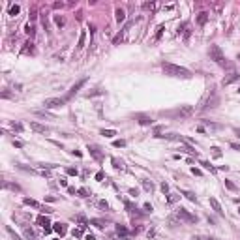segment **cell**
<instances>
[{
  "label": "cell",
  "instance_id": "obj_29",
  "mask_svg": "<svg viewBox=\"0 0 240 240\" xmlns=\"http://www.w3.org/2000/svg\"><path fill=\"white\" fill-rule=\"evenodd\" d=\"M90 225H96L98 229H103L105 227V221L103 220H90Z\"/></svg>",
  "mask_w": 240,
  "mask_h": 240
},
{
  "label": "cell",
  "instance_id": "obj_19",
  "mask_svg": "<svg viewBox=\"0 0 240 240\" xmlns=\"http://www.w3.org/2000/svg\"><path fill=\"white\" fill-rule=\"evenodd\" d=\"M218 101H220V100H218V96L214 94V96H212V100H208V101H206V105H204V109H214L216 105H218Z\"/></svg>",
  "mask_w": 240,
  "mask_h": 240
},
{
  "label": "cell",
  "instance_id": "obj_37",
  "mask_svg": "<svg viewBox=\"0 0 240 240\" xmlns=\"http://www.w3.org/2000/svg\"><path fill=\"white\" fill-rule=\"evenodd\" d=\"M77 193H79L81 197H88L90 195V192H88L86 188H79V189H77Z\"/></svg>",
  "mask_w": 240,
  "mask_h": 240
},
{
  "label": "cell",
  "instance_id": "obj_61",
  "mask_svg": "<svg viewBox=\"0 0 240 240\" xmlns=\"http://www.w3.org/2000/svg\"><path fill=\"white\" fill-rule=\"evenodd\" d=\"M53 240H60V238H53Z\"/></svg>",
  "mask_w": 240,
  "mask_h": 240
},
{
  "label": "cell",
  "instance_id": "obj_62",
  "mask_svg": "<svg viewBox=\"0 0 240 240\" xmlns=\"http://www.w3.org/2000/svg\"><path fill=\"white\" fill-rule=\"evenodd\" d=\"M238 214H240V208H238Z\"/></svg>",
  "mask_w": 240,
  "mask_h": 240
},
{
  "label": "cell",
  "instance_id": "obj_38",
  "mask_svg": "<svg viewBox=\"0 0 240 240\" xmlns=\"http://www.w3.org/2000/svg\"><path fill=\"white\" fill-rule=\"evenodd\" d=\"M210 150H212V154H214V158H221V150L218 146H212L210 148Z\"/></svg>",
  "mask_w": 240,
  "mask_h": 240
},
{
  "label": "cell",
  "instance_id": "obj_58",
  "mask_svg": "<svg viewBox=\"0 0 240 240\" xmlns=\"http://www.w3.org/2000/svg\"><path fill=\"white\" fill-rule=\"evenodd\" d=\"M77 220H79L81 223H86V220H84V216H77Z\"/></svg>",
  "mask_w": 240,
  "mask_h": 240
},
{
  "label": "cell",
  "instance_id": "obj_35",
  "mask_svg": "<svg viewBox=\"0 0 240 240\" xmlns=\"http://www.w3.org/2000/svg\"><path fill=\"white\" fill-rule=\"evenodd\" d=\"M201 165H203L204 169H206V171H210V173H216V169H214L212 165H210V163H208V161H201Z\"/></svg>",
  "mask_w": 240,
  "mask_h": 240
},
{
  "label": "cell",
  "instance_id": "obj_25",
  "mask_svg": "<svg viewBox=\"0 0 240 240\" xmlns=\"http://www.w3.org/2000/svg\"><path fill=\"white\" fill-rule=\"evenodd\" d=\"M116 233H118L120 236H128V235H130V231L126 229L124 225H116Z\"/></svg>",
  "mask_w": 240,
  "mask_h": 240
},
{
  "label": "cell",
  "instance_id": "obj_44",
  "mask_svg": "<svg viewBox=\"0 0 240 240\" xmlns=\"http://www.w3.org/2000/svg\"><path fill=\"white\" fill-rule=\"evenodd\" d=\"M98 206H100V208H103V210H109V204H107V201H100V203H98Z\"/></svg>",
  "mask_w": 240,
  "mask_h": 240
},
{
  "label": "cell",
  "instance_id": "obj_5",
  "mask_svg": "<svg viewBox=\"0 0 240 240\" xmlns=\"http://www.w3.org/2000/svg\"><path fill=\"white\" fill-rule=\"evenodd\" d=\"M66 98H47L43 101V107L45 109H58V107H64L66 105Z\"/></svg>",
  "mask_w": 240,
  "mask_h": 240
},
{
  "label": "cell",
  "instance_id": "obj_27",
  "mask_svg": "<svg viewBox=\"0 0 240 240\" xmlns=\"http://www.w3.org/2000/svg\"><path fill=\"white\" fill-rule=\"evenodd\" d=\"M178 199H180V195H178V193H169V197H167V203H169V204H173V203H176Z\"/></svg>",
  "mask_w": 240,
  "mask_h": 240
},
{
  "label": "cell",
  "instance_id": "obj_54",
  "mask_svg": "<svg viewBox=\"0 0 240 240\" xmlns=\"http://www.w3.org/2000/svg\"><path fill=\"white\" fill-rule=\"evenodd\" d=\"M231 148H235V150H240V143H231Z\"/></svg>",
  "mask_w": 240,
  "mask_h": 240
},
{
  "label": "cell",
  "instance_id": "obj_59",
  "mask_svg": "<svg viewBox=\"0 0 240 240\" xmlns=\"http://www.w3.org/2000/svg\"><path fill=\"white\" fill-rule=\"evenodd\" d=\"M235 133H236V135H238V137H240V130H235Z\"/></svg>",
  "mask_w": 240,
  "mask_h": 240
},
{
  "label": "cell",
  "instance_id": "obj_42",
  "mask_svg": "<svg viewBox=\"0 0 240 240\" xmlns=\"http://www.w3.org/2000/svg\"><path fill=\"white\" fill-rule=\"evenodd\" d=\"M26 34H28L30 38L34 36V34H36V30H34V26H32V25H26Z\"/></svg>",
  "mask_w": 240,
  "mask_h": 240
},
{
  "label": "cell",
  "instance_id": "obj_63",
  "mask_svg": "<svg viewBox=\"0 0 240 240\" xmlns=\"http://www.w3.org/2000/svg\"><path fill=\"white\" fill-rule=\"evenodd\" d=\"M238 92H240V88H238Z\"/></svg>",
  "mask_w": 240,
  "mask_h": 240
},
{
  "label": "cell",
  "instance_id": "obj_7",
  "mask_svg": "<svg viewBox=\"0 0 240 240\" xmlns=\"http://www.w3.org/2000/svg\"><path fill=\"white\" fill-rule=\"evenodd\" d=\"M86 150L90 152V156H92L96 161H101V160H103V152L100 150V146H96V145H88V146H86Z\"/></svg>",
  "mask_w": 240,
  "mask_h": 240
},
{
  "label": "cell",
  "instance_id": "obj_51",
  "mask_svg": "<svg viewBox=\"0 0 240 240\" xmlns=\"http://www.w3.org/2000/svg\"><path fill=\"white\" fill-rule=\"evenodd\" d=\"M103 176H105V174H103L101 171H100V173H96V180H100V182H101V180H103Z\"/></svg>",
  "mask_w": 240,
  "mask_h": 240
},
{
  "label": "cell",
  "instance_id": "obj_9",
  "mask_svg": "<svg viewBox=\"0 0 240 240\" xmlns=\"http://www.w3.org/2000/svg\"><path fill=\"white\" fill-rule=\"evenodd\" d=\"M38 223L43 227V231H45V235H49V233L53 231V227H51V221H49V218L47 216H38Z\"/></svg>",
  "mask_w": 240,
  "mask_h": 240
},
{
  "label": "cell",
  "instance_id": "obj_17",
  "mask_svg": "<svg viewBox=\"0 0 240 240\" xmlns=\"http://www.w3.org/2000/svg\"><path fill=\"white\" fill-rule=\"evenodd\" d=\"M203 124L206 126L208 130H212V131H218V130H221V126H220V124H214V122H210V120H203Z\"/></svg>",
  "mask_w": 240,
  "mask_h": 240
},
{
  "label": "cell",
  "instance_id": "obj_22",
  "mask_svg": "<svg viewBox=\"0 0 240 240\" xmlns=\"http://www.w3.org/2000/svg\"><path fill=\"white\" fill-rule=\"evenodd\" d=\"M23 203H25V204H28V206H34V208H40V206H41V204H40L38 201L30 199V197H25V199H23Z\"/></svg>",
  "mask_w": 240,
  "mask_h": 240
},
{
  "label": "cell",
  "instance_id": "obj_56",
  "mask_svg": "<svg viewBox=\"0 0 240 240\" xmlns=\"http://www.w3.org/2000/svg\"><path fill=\"white\" fill-rule=\"evenodd\" d=\"M84 240H96V236L94 235H86V236H84Z\"/></svg>",
  "mask_w": 240,
  "mask_h": 240
},
{
  "label": "cell",
  "instance_id": "obj_12",
  "mask_svg": "<svg viewBox=\"0 0 240 240\" xmlns=\"http://www.w3.org/2000/svg\"><path fill=\"white\" fill-rule=\"evenodd\" d=\"M208 203H210V206L214 208V212H216V214H223V210H221V204H220V201H218L216 197H210V199H208Z\"/></svg>",
  "mask_w": 240,
  "mask_h": 240
},
{
  "label": "cell",
  "instance_id": "obj_18",
  "mask_svg": "<svg viewBox=\"0 0 240 240\" xmlns=\"http://www.w3.org/2000/svg\"><path fill=\"white\" fill-rule=\"evenodd\" d=\"M23 54H34V43H32V41H26V43H25Z\"/></svg>",
  "mask_w": 240,
  "mask_h": 240
},
{
  "label": "cell",
  "instance_id": "obj_47",
  "mask_svg": "<svg viewBox=\"0 0 240 240\" xmlns=\"http://www.w3.org/2000/svg\"><path fill=\"white\" fill-rule=\"evenodd\" d=\"M160 188H161V192H163V193H167V192H169V184H167V182H163V184H161Z\"/></svg>",
  "mask_w": 240,
  "mask_h": 240
},
{
  "label": "cell",
  "instance_id": "obj_33",
  "mask_svg": "<svg viewBox=\"0 0 240 240\" xmlns=\"http://www.w3.org/2000/svg\"><path fill=\"white\" fill-rule=\"evenodd\" d=\"M225 188H227V189H231V192H236V184H235V182H231V180H225Z\"/></svg>",
  "mask_w": 240,
  "mask_h": 240
},
{
  "label": "cell",
  "instance_id": "obj_46",
  "mask_svg": "<svg viewBox=\"0 0 240 240\" xmlns=\"http://www.w3.org/2000/svg\"><path fill=\"white\" fill-rule=\"evenodd\" d=\"M36 115H38V116H45V118H51V115H49V113H45V111H36Z\"/></svg>",
  "mask_w": 240,
  "mask_h": 240
},
{
  "label": "cell",
  "instance_id": "obj_52",
  "mask_svg": "<svg viewBox=\"0 0 240 240\" xmlns=\"http://www.w3.org/2000/svg\"><path fill=\"white\" fill-rule=\"evenodd\" d=\"M53 8H54V10H58V8H64V4H62V2H54V4H53Z\"/></svg>",
  "mask_w": 240,
  "mask_h": 240
},
{
  "label": "cell",
  "instance_id": "obj_60",
  "mask_svg": "<svg viewBox=\"0 0 240 240\" xmlns=\"http://www.w3.org/2000/svg\"><path fill=\"white\" fill-rule=\"evenodd\" d=\"M206 240H216V238H206Z\"/></svg>",
  "mask_w": 240,
  "mask_h": 240
},
{
  "label": "cell",
  "instance_id": "obj_34",
  "mask_svg": "<svg viewBox=\"0 0 240 240\" xmlns=\"http://www.w3.org/2000/svg\"><path fill=\"white\" fill-rule=\"evenodd\" d=\"M143 8L145 10H150V11H154L158 8V4H154V2H146V4H143Z\"/></svg>",
  "mask_w": 240,
  "mask_h": 240
},
{
  "label": "cell",
  "instance_id": "obj_49",
  "mask_svg": "<svg viewBox=\"0 0 240 240\" xmlns=\"http://www.w3.org/2000/svg\"><path fill=\"white\" fill-rule=\"evenodd\" d=\"M192 173H193L195 176H201V174H203V171H201V169H195V167L192 169Z\"/></svg>",
  "mask_w": 240,
  "mask_h": 240
},
{
  "label": "cell",
  "instance_id": "obj_30",
  "mask_svg": "<svg viewBox=\"0 0 240 240\" xmlns=\"http://www.w3.org/2000/svg\"><path fill=\"white\" fill-rule=\"evenodd\" d=\"M180 150H184V152H188V154H192V156H197V150L195 148H192V146H180Z\"/></svg>",
  "mask_w": 240,
  "mask_h": 240
},
{
  "label": "cell",
  "instance_id": "obj_53",
  "mask_svg": "<svg viewBox=\"0 0 240 240\" xmlns=\"http://www.w3.org/2000/svg\"><path fill=\"white\" fill-rule=\"evenodd\" d=\"M145 210H146V212H152V204L150 203H145Z\"/></svg>",
  "mask_w": 240,
  "mask_h": 240
},
{
  "label": "cell",
  "instance_id": "obj_14",
  "mask_svg": "<svg viewBox=\"0 0 240 240\" xmlns=\"http://www.w3.org/2000/svg\"><path fill=\"white\" fill-rule=\"evenodd\" d=\"M158 137H163V139H167V141H178V143H182V141H184V137L178 135V133H167V135H158Z\"/></svg>",
  "mask_w": 240,
  "mask_h": 240
},
{
  "label": "cell",
  "instance_id": "obj_50",
  "mask_svg": "<svg viewBox=\"0 0 240 240\" xmlns=\"http://www.w3.org/2000/svg\"><path fill=\"white\" fill-rule=\"evenodd\" d=\"M68 193H72V195H75V193H77V189H75L73 186H68Z\"/></svg>",
  "mask_w": 240,
  "mask_h": 240
},
{
  "label": "cell",
  "instance_id": "obj_45",
  "mask_svg": "<svg viewBox=\"0 0 240 240\" xmlns=\"http://www.w3.org/2000/svg\"><path fill=\"white\" fill-rule=\"evenodd\" d=\"M66 173H68V174H72V176H77V169H73V167H68V169H66Z\"/></svg>",
  "mask_w": 240,
  "mask_h": 240
},
{
  "label": "cell",
  "instance_id": "obj_15",
  "mask_svg": "<svg viewBox=\"0 0 240 240\" xmlns=\"http://www.w3.org/2000/svg\"><path fill=\"white\" fill-rule=\"evenodd\" d=\"M115 19H116V23H124V21H126V13H124L122 8H116L115 10Z\"/></svg>",
  "mask_w": 240,
  "mask_h": 240
},
{
  "label": "cell",
  "instance_id": "obj_20",
  "mask_svg": "<svg viewBox=\"0 0 240 240\" xmlns=\"http://www.w3.org/2000/svg\"><path fill=\"white\" fill-rule=\"evenodd\" d=\"M4 229H6V233H8V235L11 236V240H23V238H21V236L17 235V233H15V231H13V229L10 227V225H6V227H4Z\"/></svg>",
  "mask_w": 240,
  "mask_h": 240
},
{
  "label": "cell",
  "instance_id": "obj_21",
  "mask_svg": "<svg viewBox=\"0 0 240 240\" xmlns=\"http://www.w3.org/2000/svg\"><path fill=\"white\" fill-rule=\"evenodd\" d=\"M206 21H208V13H206V11H201L199 15H197V23H199L201 26L206 23Z\"/></svg>",
  "mask_w": 240,
  "mask_h": 240
},
{
  "label": "cell",
  "instance_id": "obj_32",
  "mask_svg": "<svg viewBox=\"0 0 240 240\" xmlns=\"http://www.w3.org/2000/svg\"><path fill=\"white\" fill-rule=\"evenodd\" d=\"M83 233H84V229H83V227H77V229H73V231H72V235H73L75 238H81V236H83Z\"/></svg>",
  "mask_w": 240,
  "mask_h": 240
},
{
  "label": "cell",
  "instance_id": "obj_36",
  "mask_svg": "<svg viewBox=\"0 0 240 240\" xmlns=\"http://www.w3.org/2000/svg\"><path fill=\"white\" fill-rule=\"evenodd\" d=\"M21 11V8H19V6L17 4H13L11 6V8H10V15H17V13Z\"/></svg>",
  "mask_w": 240,
  "mask_h": 240
},
{
  "label": "cell",
  "instance_id": "obj_11",
  "mask_svg": "<svg viewBox=\"0 0 240 240\" xmlns=\"http://www.w3.org/2000/svg\"><path fill=\"white\" fill-rule=\"evenodd\" d=\"M30 130L36 131V133H49V131H51V130L47 128V126L40 124V122H30Z\"/></svg>",
  "mask_w": 240,
  "mask_h": 240
},
{
  "label": "cell",
  "instance_id": "obj_55",
  "mask_svg": "<svg viewBox=\"0 0 240 240\" xmlns=\"http://www.w3.org/2000/svg\"><path fill=\"white\" fill-rule=\"evenodd\" d=\"M58 182H60V186H68V180H66V178H60Z\"/></svg>",
  "mask_w": 240,
  "mask_h": 240
},
{
  "label": "cell",
  "instance_id": "obj_24",
  "mask_svg": "<svg viewBox=\"0 0 240 240\" xmlns=\"http://www.w3.org/2000/svg\"><path fill=\"white\" fill-rule=\"evenodd\" d=\"M84 41H86V32H81V36H79V41H77V47H79V49H83L84 47Z\"/></svg>",
  "mask_w": 240,
  "mask_h": 240
},
{
  "label": "cell",
  "instance_id": "obj_1",
  "mask_svg": "<svg viewBox=\"0 0 240 240\" xmlns=\"http://www.w3.org/2000/svg\"><path fill=\"white\" fill-rule=\"evenodd\" d=\"M163 73L169 77H176V79H192V72L188 68H182V66H176V64H163L161 66Z\"/></svg>",
  "mask_w": 240,
  "mask_h": 240
},
{
  "label": "cell",
  "instance_id": "obj_3",
  "mask_svg": "<svg viewBox=\"0 0 240 240\" xmlns=\"http://www.w3.org/2000/svg\"><path fill=\"white\" fill-rule=\"evenodd\" d=\"M208 54H210V58H212L218 66H221V68H229V62H227V58H225V54L221 53V49L218 47V45H210V51H208Z\"/></svg>",
  "mask_w": 240,
  "mask_h": 240
},
{
  "label": "cell",
  "instance_id": "obj_6",
  "mask_svg": "<svg viewBox=\"0 0 240 240\" xmlns=\"http://www.w3.org/2000/svg\"><path fill=\"white\" fill-rule=\"evenodd\" d=\"M84 84H86V79H81V81H77V83L73 84V86L68 90V94H66V100H72V98H73L77 92H79V90L84 86Z\"/></svg>",
  "mask_w": 240,
  "mask_h": 240
},
{
  "label": "cell",
  "instance_id": "obj_41",
  "mask_svg": "<svg viewBox=\"0 0 240 240\" xmlns=\"http://www.w3.org/2000/svg\"><path fill=\"white\" fill-rule=\"evenodd\" d=\"M111 161H113V165H115V167H116V169H124V163H122V161H118V160H116V158H113V160H111Z\"/></svg>",
  "mask_w": 240,
  "mask_h": 240
},
{
  "label": "cell",
  "instance_id": "obj_57",
  "mask_svg": "<svg viewBox=\"0 0 240 240\" xmlns=\"http://www.w3.org/2000/svg\"><path fill=\"white\" fill-rule=\"evenodd\" d=\"M137 193H139L137 189H130V195H133V197H137Z\"/></svg>",
  "mask_w": 240,
  "mask_h": 240
},
{
  "label": "cell",
  "instance_id": "obj_16",
  "mask_svg": "<svg viewBox=\"0 0 240 240\" xmlns=\"http://www.w3.org/2000/svg\"><path fill=\"white\" fill-rule=\"evenodd\" d=\"M53 19H54V25L58 26V28H64L66 26V17L64 15H53Z\"/></svg>",
  "mask_w": 240,
  "mask_h": 240
},
{
  "label": "cell",
  "instance_id": "obj_40",
  "mask_svg": "<svg viewBox=\"0 0 240 240\" xmlns=\"http://www.w3.org/2000/svg\"><path fill=\"white\" fill-rule=\"evenodd\" d=\"M11 128L15 131H23V124H21V122H11Z\"/></svg>",
  "mask_w": 240,
  "mask_h": 240
},
{
  "label": "cell",
  "instance_id": "obj_10",
  "mask_svg": "<svg viewBox=\"0 0 240 240\" xmlns=\"http://www.w3.org/2000/svg\"><path fill=\"white\" fill-rule=\"evenodd\" d=\"M133 118H135V120H137V122H139L141 126H150V124L154 122V120H152L150 116H148V115H141V113H137V115H133Z\"/></svg>",
  "mask_w": 240,
  "mask_h": 240
},
{
  "label": "cell",
  "instance_id": "obj_8",
  "mask_svg": "<svg viewBox=\"0 0 240 240\" xmlns=\"http://www.w3.org/2000/svg\"><path fill=\"white\" fill-rule=\"evenodd\" d=\"M53 231H54L56 235H58V236L62 238V236H64L66 233H68V225H66V223H62V221H56V223H53Z\"/></svg>",
  "mask_w": 240,
  "mask_h": 240
},
{
  "label": "cell",
  "instance_id": "obj_39",
  "mask_svg": "<svg viewBox=\"0 0 240 240\" xmlns=\"http://www.w3.org/2000/svg\"><path fill=\"white\" fill-rule=\"evenodd\" d=\"M113 146H115V148H122V146H126V141H122V139H120V141H113Z\"/></svg>",
  "mask_w": 240,
  "mask_h": 240
},
{
  "label": "cell",
  "instance_id": "obj_13",
  "mask_svg": "<svg viewBox=\"0 0 240 240\" xmlns=\"http://www.w3.org/2000/svg\"><path fill=\"white\" fill-rule=\"evenodd\" d=\"M2 188L4 189H11V192H21V186L19 184H15V182H8V180L2 182Z\"/></svg>",
  "mask_w": 240,
  "mask_h": 240
},
{
  "label": "cell",
  "instance_id": "obj_48",
  "mask_svg": "<svg viewBox=\"0 0 240 240\" xmlns=\"http://www.w3.org/2000/svg\"><path fill=\"white\" fill-rule=\"evenodd\" d=\"M23 141H15V139H13V146H17V148H23Z\"/></svg>",
  "mask_w": 240,
  "mask_h": 240
},
{
  "label": "cell",
  "instance_id": "obj_31",
  "mask_svg": "<svg viewBox=\"0 0 240 240\" xmlns=\"http://www.w3.org/2000/svg\"><path fill=\"white\" fill-rule=\"evenodd\" d=\"M141 184H143V188L146 189V192H152V189H154V184L148 182V180H141Z\"/></svg>",
  "mask_w": 240,
  "mask_h": 240
},
{
  "label": "cell",
  "instance_id": "obj_23",
  "mask_svg": "<svg viewBox=\"0 0 240 240\" xmlns=\"http://www.w3.org/2000/svg\"><path fill=\"white\" fill-rule=\"evenodd\" d=\"M240 79V75L238 73H231V77H227V79H223V84H231V83H235Z\"/></svg>",
  "mask_w": 240,
  "mask_h": 240
},
{
  "label": "cell",
  "instance_id": "obj_4",
  "mask_svg": "<svg viewBox=\"0 0 240 240\" xmlns=\"http://www.w3.org/2000/svg\"><path fill=\"white\" fill-rule=\"evenodd\" d=\"M176 218L178 220H182L184 223H197V216L195 214H192L189 210H186V208H176Z\"/></svg>",
  "mask_w": 240,
  "mask_h": 240
},
{
  "label": "cell",
  "instance_id": "obj_28",
  "mask_svg": "<svg viewBox=\"0 0 240 240\" xmlns=\"http://www.w3.org/2000/svg\"><path fill=\"white\" fill-rule=\"evenodd\" d=\"M182 195H186V199H189L192 203H197V197L193 192H182Z\"/></svg>",
  "mask_w": 240,
  "mask_h": 240
},
{
  "label": "cell",
  "instance_id": "obj_2",
  "mask_svg": "<svg viewBox=\"0 0 240 240\" xmlns=\"http://www.w3.org/2000/svg\"><path fill=\"white\" fill-rule=\"evenodd\" d=\"M193 113V109L189 107V105H180V107H176L173 111H161L160 116H165V118H186Z\"/></svg>",
  "mask_w": 240,
  "mask_h": 240
},
{
  "label": "cell",
  "instance_id": "obj_43",
  "mask_svg": "<svg viewBox=\"0 0 240 240\" xmlns=\"http://www.w3.org/2000/svg\"><path fill=\"white\" fill-rule=\"evenodd\" d=\"M103 94V90H92V92H86V98H92V96H100Z\"/></svg>",
  "mask_w": 240,
  "mask_h": 240
},
{
  "label": "cell",
  "instance_id": "obj_26",
  "mask_svg": "<svg viewBox=\"0 0 240 240\" xmlns=\"http://www.w3.org/2000/svg\"><path fill=\"white\" fill-rule=\"evenodd\" d=\"M101 135L107 137V139H113V137L116 135V131H115V130H101Z\"/></svg>",
  "mask_w": 240,
  "mask_h": 240
}]
</instances>
